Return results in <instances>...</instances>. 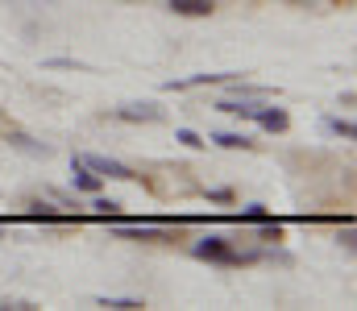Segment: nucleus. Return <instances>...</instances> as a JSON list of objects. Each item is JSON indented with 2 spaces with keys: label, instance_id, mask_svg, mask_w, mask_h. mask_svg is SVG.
Instances as JSON below:
<instances>
[{
  "label": "nucleus",
  "instance_id": "obj_1",
  "mask_svg": "<svg viewBox=\"0 0 357 311\" xmlns=\"http://www.w3.org/2000/svg\"><path fill=\"white\" fill-rule=\"evenodd\" d=\"M191 253H195L199 262H212V266H254V262H262V249H254V253H237L233 241L220 237V232L199 237V241L191 245Z\"/></svg>",
  "mask_w": 357,
  "mask_h": 311
},
{
  "label": "nucleus",
  "instance_id": "obj_2",
  "mask_svg": "<svg viewBox=\"0 0 357 311\" xmlns=\"http://www.w3.org/2000/svg\"><path fill=\"white\" fill-rule=\"evenodd\" d=\"M75 162H84L91 175H100V179H116V183H133V179H137L133 166H125V162H116V158H108V154H79Z\"/></svg>",
  "mask_w": 357,
  "mask_h": 311
},
{
  "label": "nucleus",
  "instance_id": "obj_3",
  "mask_svg": "<svg viewBox=\"0 0 357 311\" xmlns=\"http://www.w3.org/2000/svg\"><path fill=\"white\" fill-rule=\"evenodd\" d=\"M112 237H121V241H175V232L162 224H112Z\"/></svg>",
  "mask_w": 357,
  "mask_h": 311
},
{
  "label": "nucleus",
  "instance_id": "obj_4",
  "mask_svg": "<svg viewBox=\"0 0 357 311\" xmlns=\"http://www.w3.org/2000/svg\"><path fill=\"white\" fill-rule=\"evenodd\" d=\"M112 116L116 120H146V125H154V120H162V108L158 104H121V108H112Z\"/></svg>",
  "mask_w": 357,
  "mask_h": 311
},
{
  "label": "nucleus",
  "instance_id": "obj_5",
  "mask_svg": "<svg viewBox=\"0 0 357 311\" xmlns=\"http://www.w3.org/2000/svg\"><path fill=\"white\" fill-rule=\"evenodd\" d=\"M254 120L266 129V133H287V125H291V116H287V108H274V104H258V112H254Z\"/></svg>",
  "mask_w": 357,
  "mask_h": 311
},
{
  "label": "nucleus",
  "instance_id": "obj_6",
  "mask_svg": "<svg viewBox=\"0 0 357 311\" xmlns=\"http://www.w3.org/2000/svg\"><path fill=\"white\" fill-rule=\"evenodd\" d=\"M100 183H104V179H100V175H91L84 162H71V187H75V191L96 196V191H100Z\"/></svg>",
  "mask_w": 357,
  "mask_h": 311
},
{
  "label": "nucleus",
  "instance_id": "obj_7",
  "mask_svg": "<svg viewBox=\"0 0 357 311\" xmlns=\"http://www.w3.org/2000/svg\"><path fill=\"white\" fill-rule=\"evenodd\" d=\"M171 13H178V17H212L216 0H171Z\"/></svg>",
  "mask_w": 357,
  "mask_h": 311
},
{
  "label": "nucleus",
  "instance_id": "obj_8",
  "mask_svg": "<svg viewBox=\"0 0 357 311\" xmlns=\"http://www.w3.org/2000/svg\"><path fill=\"white\" fill-rule=\"evenodd\" d=\"M208 141L220 145V150H254V137L250 133H212Z\"/></svg>",
  "mask_w": 357,
  "mask_h": 311
},
{
  "label": "nucleus",
  "instance_id": "obj_9",
  "mask_svg": "<svg viewBox=\"0 0 357 311\" xmlns=\"http://www.w3.org/2000/svg\"><path fill=\"white\" fill-rule=\"evenodd\" d=\"M8 145H17V150H25V154H33V158H50V145H42V141H33V137H25V133H8Z\"/></svg>",
  "mask_w": 357,
  "mask_h": 311
},
{
  "label": "nucleus",
  "instance_id": "obj_10",
  "mask_svg": "<svg viewBox=\"0 0 357 311\" xmlns=\"http://www.w3.org/2000/svg\"><path fill=\"white\" fill-rule=\"evenodd\" d=\"M324 129H328L333 137H345V141H354V137H357V129L349 125V120H341V116H328V120H324Z\"/></svg>",
  "mask_w": 357,
  "mask_h": 311
},
{
  "label": "nucleus",
  "instance_id": "obj_11",
  "mask_svg": "<svg viewBox=\"0 0 357 311\" xmlns=\"http://www.w3.org/2000/svg\"><path fill=\"white\" fill-rule=\"evenodd\" d=\"M237 220H241V224H262V220H270V212L262 204H250L241 216H237Z\"/></svg>",
  "mask_w": 357,
  "mask_h": 311
},
{
  "label": "nucleus",
  "instance_id": "obj_12",
  "mask_svg": "<svg viewBox=\"0 0 357 311\" xmlns=\"http://www.w3.org/2000/svg\"><path fill=\"white\" fill-rule=\"evenodd\" d=\"M100 308H112V311H137V308H146V303H142V299H108V295H104V299H100Z\"/></svg>",
  "mask_w": 357,
  "mask_h": 311
},
{
  "label": "nucleus",
  "instance_id": "obj_13",
  "mask_svg": "<svg viewBox=\"0 0 357 311\" xmlns=\"http://www.w3.org/2000/svg\"><path fill=\"white\" fill-rule=\"evenodd\" d=\"M175 141H183L187 150H204V145H208V141H204V137H199L195 129H178V133H175Z\"/></svg>",
  "mask_w": 357,
  "mask_h": 311
},
{
  "label": "nucleus",
  "instance_id": "obj_14",
  "mask_svg": "<svg viewBox=\"0 0 357 311\" xmlns=\"http://www.w3.org/2000/svg\"><path fill=\"white\" fill-rule=\"evenodd\" d=\"M29 216H33V220H46V224H54V220H59V212H54L50 204H29Z\"/></svg>",
  "mask_w": 357,
  "mask_h": 311
},
{
  "label": "nucleus",
  "instance_id": "obj_15",
  "mask_svg": "<svg viewBox=\"0 0 357 311\" xmlns=\"http://www.w3.org/2000/svg\"><path fill=\"white\" fill-rule=\"evenodd\" d=\"M116 200H104V196H100V191H96V200H91V212H96V216H112V212H116Z\"/></svg>",
  "mask_w": 357,
  "mask_h": 311
},
{
  "label": "nucleus",
  "instance_id": "obj_16",
  "mask_svg": "<svg viewBox=\"0 0 357 311\" xmlns=\"http://www.w3.org/2000/svg\"><path fill=\"white\" fill-rule=\"evenodd\" d=\"M208 200L212 204H233V191L229 187H216V191H208Z\"/></svg>",
  "mask_w": 357,
  "mask_h": 311
}]
</instances>
